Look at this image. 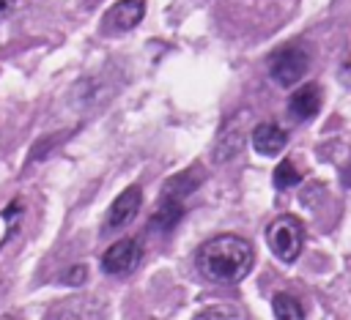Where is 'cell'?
<instances>
[{
  "mask_svg": "<svg viewBox=\"0 0 351 320\" xmlns=\"http://www.w3.org/2000/svg\"><path fill=\"white\" fill-rule=\"evenodd\" d=\"M140 208H143V189H140L137 183H134V186H126V189L112 200V205H110V211H107V216H104L101 232L107 235V232L123 230V227L140 213Z\"/></svg>",
  "mask_w": 351,
  "mask_h": 320,
  "instance_id": "5",
  "label": "cell"
},
{
  "mask_svg": "<svg viewBox=\"0 0 351 320\" xmlns=\"http://www.w3.org/2000/svg\"><path fill=\"white\" fill-rule=\"evenodd\" d=\"M85 279H88V268H85L82 263L71 265V268L63 274V282H66V284H71V287H77V284H85Z\"/></svg>",
  "mask_w": 351,
  "mask_h": 320,
  "instance_id": "14",
  "label": "cell"
},
{
  "mask_svg": "<svg viewBox=\"0 0 351 320\" xmlns=\"http://www.w3.org/2000/svg\"><path fill=\"white\" fill-rule=\"evenodd\" d=\"M143 260V246L137 238H121L110 243V249L101 254V271L110 276H126L132 274Z\"/></svg>",
  "mask_w": 351,
  "mask_h": 320,
  "instance_id": "4",
  "label": "cell"
},
{
  "mask_svg": "<svg viewBox=\"0 0 351 320\" xmlns=\"http://www.w3.org/2000/svg\"><path fill=\"white\" fill-rule=\"evenodd\" d=\"M302 181V175H299V170L293 167V161L291 159H282L280 164H277V170H274V186L277 189H291V186H296Z\"/></svg>",
  "mask_w": 351,
  "mask_h": 320,
  "instance_id": "13",
  "label": "cell"
},
{
  "mask_svg": "<svg viewBox=\"0 0 351 320\" xmlns=\"http://www.w3.org/2000/svg\"><path fill=\"white\" fill-rule=\"evenodd\" d=\"M181 213H184L181 200H178V197H170V194H162L159 208H156V213L151 216V224H148V227L156 230V232H170V230L178 224Z\"/></svg>",
  "mask_w": 351,
  "mask_h": 320,
  "instance_id": "9",
  "label": "cell"
},
{
  "mask_svg": "<svg viewBox=\"0 0 351 320\" xmlns=\"http://www.w3.org/2000/svg\"><path fill=\"white\" fill-rule=\"evenodd\" d=\"M197 317H200V320H206V317H241V312H239V309H219V306H214V309L197 312Z\"/></svg>",
  "mask_w": 351,
  "mask_h": 320,
  "instance_id": "15",
  "label": "cell"
},
{
  "mask_svg": "<svg viewBox=\"0 0 351 320\" xmlns=\"http://www.w3.org/2000/svg\"><path fill=\"white\" fill-rule=\"evenodd\" d=\"M16 8V0H0V19H5Z\"/></svg>",
  "mask_w": 351,
  "mask_h": 320,
  "instance_id": "16",
  "label": "cell"
},
{
  "mask_svg": "<svg viewBox=\"0 0 351 320\" xmlns=\"http://www.w3.org/2000/svg\"><path fill=\"white\" fill-rule=\"evenodd\" d=\"M266 243L280 263H296L304 246V227L296 216H277L266 227Z\"/></svg>",
  "mask_w": 351,
  "mask_h": 320,
  "instance_id": "2",
  "label": "cell"
},
{
  "mask_svg": "<svg viewBox=\"0 0 351 320\" xmlns=\"http://www.w3.org/2000/svg\"><path fill=\"white\" fill-rule=\"evenodd\" d=\"M200 183V175H192V172H181V175H176V178H170L167 183H165V189H162V194H170V197H178V200H184L195 186Z\"/></svg>",
  "mask_w": 351,
  "mask_h": 320,
  "instance_id": "12",
  "label": "cell"
},
{
  "mask_svg": "<svg viewBox=\"0 0 351 320\" xmlns=\"http://www.w3.org/2000/svg\"><path fill=\"white\" fill-rule=\"evenodd\" d=\"M271 309H274V317H280V320H302L304 317L302 304L291 293H277L271 298Z\"/></svg>",
  "mask_w": 351,
  "mask_h": 320,
  "instance_id": "11",
  "label": "cell"
},
{
  "mask_svg": "<svg viewBox=\"0 0 351 320\" xmlns=\"http://www.w3.org/2000/svg\"><path fill=\"white\" fill-rule=\"evenodd\" d=\"M143 14H145V3L143 0H118L107 14H104V22L112 27V30H132L143 22Z\"/></svg>",
  "mask_w": 351,
  "mask_h": 320,
  "instance_id": "8",
  "label": "cell"
},
{
  "mask_svg": "<svg viewBox=\"0 0 351 320\" xmlns=\"http://www.w3.org/2000/svg\"><path fill=\"white\" fill-rule=\"evenodd\" d=\"M252 260H255V252H252L250 241H244L241 235H233V232L208 238L206 243H200L197 257H195L197 271L206 279L219 282V284L241 282L250 274Z\"/></svg>",
  "mask_w": 351,
  "mask_h": 320,
  "instance_id": "1",
  "label": "cell"
},
{
  "mask_svg": "<svg viewBox=\"0 0 351 320\" xmlns=\"http://www.w3.org/2000/svg\"><path fill=\"white\" fill-rule=\"evenodd\" d=\"M22 216H25V202L19 197H14L5 208H0V249L14 238V232L22 227Z\"/></svg>",
  "mask_w": 351,
  "mask_h": 320,
  "instance_id": "10",
  "label": "cell"
},
{
  "mask_svg": "<svg viewBox=\"0 0 351 320\" xmlns=\"http://www.w3.org/2000/svg\"><path fill=\"white\" fill-rule=\"evenodd\" d=\"M310 68V52L304 44H285L269 55V77L280 88H293Z\"/></svg>",
  "mask_w": 351,
  "mask_h": 320,
  "instance_id": "3",
  "label": "cell"
},
{
  "mask_svg": "<svg viewBox=\"0 0 351 320\" xmlns=\"http://www.w3.org/2000/svg\"><path fill=\"white\" fill-rule=\"evenodd\" d=\"M318 109H321V85H315V82L296 88L288 98V118L296 123L310 120L313 115H318Z\"/></svg>",
  "mask_w": 351,
  "mask_h": 320,
  "instance_id": "6",
  "label": "cell"
},
{
  "mask_svg": "<svg viewBox=\"0 0 351 320\" xmlns=\"http://www.w3.org/2000/svg\"><path fill=\"white\" fill-rule=\"evenodd\" d=\"M252 148H255V153H261V156H277L285 145H288V134L277 126V123H271V120H263V123H258L255 129H252Z\"/></svg>",
  "mask_w": 351,
  "mask_h": 320,
  "instance_id": "7",
  "label": "cell"
}]
</instances>
